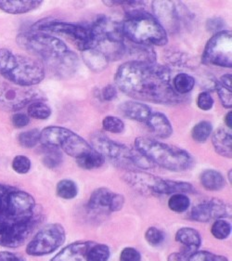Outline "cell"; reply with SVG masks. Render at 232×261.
Segmentation results:
<instances>
[{
  "instance_id": "db71d44e",
  "label": "cell",
  "mask_w": 232,
  "mask_h": 261,
  "mask_svg": "<svg viewBox=\"0 0 232 261\" xmlns=\"http://www.w3.org/2000/svg\"><path fill=\"white\" fill-rule=\"evenodd\" d=\"M229 181L231 182V170H229Z\"/></svg>"
},
{
  "instance_id": "8d00e7d4",
  "label": "cell",
  "mask_w": 232,
  "mask_h": 261,
  "mask_svg": "<svg viewBox=\"0 0 232 261\" xmlns=\"http://www.w3.org/2000/svg\"><path fill=\"white\" fill-rule=\"evenodd\" d=\"M40 138V131L38 129H31V130L21 132L18 137V141L21 146L24 148H33L36 146Z\"/></svg>"
},
{
  "instance_id": "f907efd6",
  "label": "cell",
  "mask_w": 232,
  "mask_h": 261,
  "mask_svg": "<svg viewBox=\"0 0 232 261\" xmlns=\"http://www.w3.org/2000/svg\"><path fill=\"white\" fill-rule=\"evenodd\" d=\"M231 73H226V74L222 75L221 79H220V81H219V83L221 84L222 86H223V87H225L226 89L231 90Z\"/></svg>"
},
{
  "instance_id": "681fc988",
  "label": "cell",
  "mask_w": 232,
  "mask_h": 261,
  "mask_svg": "<svg viewBox=\"0 0 232 261\" xmlns=\"http://www.w3.org/2000/svg\"><path fill=\"white\" fill-rule=\"evenodd\" d=\"M0 261H25V259L14 253L0 252Z\"/></svg>"
},
{
  "instance_id": "c3c4849f",
  "label": "cell",
  "mask_w": 232,
  "mask_h": 261,
  "mask_svg": "<svg viewBox=\"0 0 232 261\" xmlns=\"http://www.w3.org/2000/svg\"><path fill=\"white\" fill-rule=\"evenodd\" d=\"M117 96V89L115 86L109 84L102 89V98L104 100L107 101H111L115 99Z\"/></svg>"
},
{
  "instance_id": "ba28073f",
  "label": "cell",
  "mask_w": 232,
  "mask_h": 261,
  "mask_svg": "<svg viewBox=\"0 0 232 261\" xmlns=\"http://www.w3.org/2000/svg\"><path fill=\"white\" fill-rule=\"evenodd\" d=\"M32 31L41 32L46 34L50 33L65 37L81 51L94 48V43L91 37L90 27L82 24L44 19L37 21L33 25Z\"/></svg>"
},
{
  "instance_id": "4fadbf2b",
  "label": "cell",
  "mask_w": 232,
  "mask_h": 261,
  "mask_svg": "<svg viewBox=\"0 0 232 261\" xmlns=\"http://www.w3.org/2000/svg\"><path fill=\"white\" fill-rule=\"evenodd\" d=\"M153 17L159 23L170 32L180 29L181 21L190 18L188 9L180 2L174 1H154L153 2Z\"/></svg>"
},
{
  "instance_id": "d4e9b609",
  "label": "cell",
  "mask_w": 232,
  "mask_h": 261,
  "mask_svg": "<svg viewBox=\"0 0 232 261\" xmlns=\"http://www.w3.org/2000/svg\"><path fill=\"white\" fill-rule=\"evenodd\" d=\"M176 241L185 246L188 254L191 255L200 246L201 238L198 230L193 228L185 227L176 233Z\"/></svg>"
},
{
  "instance_id": "52a82bcc",
  "label": "cell",
  "mask_w": 232,
  "mask_h": 261,
  "mask_svg": "<svg viewBox=\"0 0 232 261\" xmlns=\"http://www.w3.org/2000/svg\"><path fill=\"white\" fill-rule=\"evenodd\" d=\"M18 45L51 65L69 51L62 39L41 32H23L16 38Z\"/></svg>"
},
{
  "instance_id": "4dcf8cb0",
  "label": "cell",
  "mask_w": 232,
  "mask_h": 261,
  "mask_svg": "<svg viewBox=\"0 0 232 261\" xmlns=\"http://www.w3.org/2000/svg\"><path fill=\"white\" fill-rule=\"evenodd\" d=\"M27 113H28L27 115L31 116L32 118L38 119V120H45V119H48V117L51 115V109L48 105L43 102L42 100H38L29 105Z\"/></svg>"
},
{
  "instance_id": "4316f807",
  "label": "cell",
  "mask_w": 232,
  "mask_h": 261,
  "mask_svg": "<svg viewBox=\"0 0 232 261\" xmlns=\"http://www.w3.org/2000/svg\"><path fill=\"white\" fill-rule=\"evenodd\" d=\"M200 180L202 187L211 192L220 191L226 186V180L223 175L214 169L205 170L200 174Z\"/></svg>"
},
{
  "instance_id": "ac0fdd59",
  "label": "cell",
  "mask_w": 232,
  "mask_h": 261,
  "mask_svg": "<svg viewBox=\"0 0 232 261\" xmlns=\"http://www.w3.org/2000/svg\"><path fill=\"white\" fill-rule=\"evenodd\" d=\"M146 124L153 135L160 139H167L173 134V127L166 115L160 112L152 113Z\"/></svg>"
},
{
  "instance_id": "60d3db41",
  "label": "cell",
  "mask_w": 232,
  "mask_h": 261,
  "mask_svg": "<svg viewBox=\"0 0 232 261\" xmlns=\"http://www.w3.org/2000/svg\"><path fill=\"white\" fill-rule=\"evenodd\" d=\"M32 167L31 160L25 155H17L12 161V168L18 174H26Z\"/></svg>"
},
{
  "instance_id": "30bf717a",
  "label": "cell",
  "mask_w": 232,
  "mask_h": 261,
  "mask_svg": "<svg viewBox=\"0 0 232 261\" xmlns=\"http://www.w3.org/2000/svg\"><path fill=\"white\" fill-rule=\"evenodd\" d=\"M201 63L218 67H232L231 32L222 30L214 34L206 43Z\"/></svg>"
},
{
  "instance_id": "9c48e42d",
  "label": "cell",
  "mask_w": 232,
  "mask_h": 261,
  "mask_svg": "<svg viewBox=\"0 0 232 261\" xmlns=\"http://www.w3.org/2000/svg\"><path fill=\"white\" fill-rule=\"evenodd\" d=\"M42 99V93L37 89L17 86L0 75V109L16 112Z\"/></svg>"
},
{
  "instance_id": "7dc6e473",
  "label": "cell",
  "mask_w": 232,
  "mask_h": 261,
  "mask_svg": "<svg viewBox=\"0 0 232 261\" xmlns=\"http://www.w3.org/2000/svg\"><path fill=\"white\" fill-rule=\"evenodd\" d=\"M224 25H225V21L219 17L209 19L206 22V28L208 29V31L215 32V34L222 31V28L224 27Z\"/></svg>"
},
{
  "instance_id": "d6a6232c",
  "label": "cell",
  "mask_w": 232,
  "mask_h": 261,
  "mask_svg": "<svg viewBox=\"0 0 232 261\" xmlns=\"http://www.w3.org/2000/svg\"><path fill=\"white\" fill-rule=\"evenodd\" d=\"M190 206V200L186 194H173L168 200V207L177 213L187 211Z\"/></svg>"
},
{
  "instance_id": "e0dca14e",
  "label": "cell",
  "mask_w": 232,
  "mask_h": 261,
  "mask_svg": "<svg viewBox=\"0 0 232 261\" xmlns=\"http://www.w3.org/2000/svg\"><path fill=\"white\" fill-rule=\"evenodd\" d=\"M60 148L64 150L69 156L74 157L75 159H78L94 150L88 141L72 130L69 131Z\"/></svg>"
},
{
  "instance_id": "7bdbcfd3",
  "label": "cell",
  "mask_w": 232,
  "mask_h": 261,
  "mask_svg": "<svg viewBox=\"0 0 232 261\" xmlns=\"http://www.w3.org/2000/svg\"><path fill=\"white\" fill-rule=\"evenodd\" d=\"M216 90L219 99L221 100V103L225 108L231 109L232 107V92L231 90L226 89L223 87L219 81H217L216 86Z\"/></svg>"
},
{
  "instance_id": "5b68a950",
  "label": "cell",
  "mask_w": 232,
  "mask_h": 261,
  "mask_svg": "<svg viewBox=\"0 0 232 261\" xmlns=\"http://www.w3.org/2000/svg\"><path fill=\"white\" fill-rule=\"evenodd\" d=\"M135 148L153 165L170 171L182 172L193 166V158L188 151L149 137L137 138Z\"/></svg>"
},
{
  "instance_id": "277c9868",
  "label": "cell",
  "mask_w": 232,
  "mask_h": 261,
  "mask_svg": "<svg viewBox=\"0 0 232 261\" xmlns=\"http://www.w3.org/2000/svg\"><path fill=\"white\" fill-rule=\"evenodd\" d=\"M0 75L17 86L32 88L43 81L46 72L42 63L36 59L0 48Z\"/></svg>"
},
{
  "instance_id": "f5cc1de1",
  "label": "cell",
  "mask_w": 232,
  "mask_h": 261,
  "mask_svg": "<svg viewBox=\"0 0 232 261\" xmlns=\"http://www.w3.org/2000/svg\"><path fill=\"white\" fill-rule=\"evenodd\" d=\"M231 118L232 112H228L226 116H225V124H226V125H227L229 129H231L232 127Z\"/></svg>"
},
{
  "instance_id": "2e32d148",
  "label": "cell",
  "mask_w": 232,
  "mask_h": 261,
  "mask_svg": "<svg viewBox=\"0 0 232 261\" xmlns=\"http://www.w3.org/2000/svg\"><path fill=\"white\" fill-rule=\"evenodd\" d=\"M93 242H75L60 251L50 261H90L89 250Z\"/></svg>"
},
{
  "instance_id": "9a60e30c",
  "label": "cell",
  "mask_w": 232,
  "mask_h": 261,
  "mask_svg": "<svg viewBox=\"0 0 232 261\" xmlns=\"http://www.w3.org/2000/svg\"><path fill=\"white\" fill-rule=\"evenodd\" d=\"M231 216L230 206L219 199L212 198L196 204L190 211V219L199 222L222 220Z\"/></svg>"
},
{
  "instance_id": "d6986e66",
  "label": "cell",
  "mask_w": 232,
  "mask_h": 261,
  "mask_svg": "<svg viewBox=\"0 0 232 261\" xmlns=\"http://www.w3.org/2000/svg\"><path fill=\"white\" fill-rule=\"evenodd\" d=\"M119 109L125 117L137 122H146L152 114L148 105L137 100L125 101L120 105Z\"/></svg>"
},
{
  "instance_id": "603a6c76",
  "label": "cell",
  "mask_w": 232,
  "mask_h": 261,
  "mask_svg": "<svg viewBox=\"0 0 232 261\" xmlns=\"http://www.w3.org/2000/svg\"><path fill=\"white\" fill-rule=\"evenodd\" d=\"M131 58L129 61L141 63H156L157 55L152 47L137 45L126 39V55Z\"/></svg>"
},
{
  "instance_id": "e575fe53",
  "label": "cell",
  "mask_w": 232,
  "mask_h": 261,
  "mask_svg": "<svg viewBox=\"0 0 232 261\" xmlns=\"http://www.w3.org/2000/svg\"><path fill=\"white\" fill-rule=\"evenodd\" d=\"M89 258L90 261H108L111 256L109 246L102 244H93L89 250Z\"/></svg>"
},
{
  "instance_id": "44dd1931",
  "label": "cell",
  "mask_w": 232,
  "mask_h": 261,
  "mask_svg": "<svg viewBox=\"0 0 232 261\" xmlns=\"http://www.w3.org/2000/svg\"><path fill=\"white\" fill-rule=\"evenodd\" d=\"M70 129L63 126H48L40 131L39 141L44 147L59 149Z\"/></svg>"
},
{
  "instance_id": "1f68e13d",
  "label": "cell",
  "mask_w": 232,
  "mask_h": 261,
  "mask_svg": "<svg viewBox=\"0 0 232 261\" xmlns=\"http://www.w3.org/2000/svg\"><path fill=\"white\" fill-rule=\"evenodd\" d=\"M56 193L59 197L63 199H73L76 197L78 188L76 183L71 179H62L59 181L56 188Z\"/></svg>"
},
{
  "instance_id": "f546056e",
  "label": "cell",
  "mask_w": 232,
  "mask_h": 261,
  "mask_svg": "<svg viewBox=\"0 0 232 261\" xmlns=\"http://www.w3.org/2000/svg\"><path fill=\"white\" fill-rule=\"evenodd\" d=\"M212 132H213V125L211 123L206 120L200 121L193 126L191 130V137L193 141L196 142L204 143L208 140Z\"/></svg>"
},
{
  "instance_id": "484cf974",
  "label": "cell",
  "mask_w": 232,
  "mask_h": 261,
  "mask_svg": "<svg viewBox=\"0 0 232 261\" xmlns=\"http://www.w3.org/2000/svg\"><path fill=\"white\" fill-rule=\"evenodd\" d=\"M82 59L89 68L95 72L100 73L104 71L109 65V60L103 53L97 48H90L82 51Z\"/></svg>"
},
{
  "instance_id": "74e56055",
  "label": "cell",
  "mask_w": 232,
  "mask_h": 261,
  "mask_svg": "<svg viewBox=\"0 0 232 261\" xmlns=\"http://www.w3.org/2000/svg\"><path fill=\"white\" fill-rule=\"evenodd\" d=\"M166 58L168 60L169 63L173 64L175 66H180V67H189L190 63H192V61L190 60V57L184 53H180L177 50H167L166 53Z\"/></svg>"
},
{
  "instance_id": "ab89813d",
  "label": "cell",
  "mask_w": 232,
  "mask_h": 261,
  "mask_svg": "<svg viewBox=\"0 0 232 261\" xmlns=\"http://www.w3.org/2000/svg\"><path fill=\"white\" fill-rule=\"evenodd\" d=\"M187 261H229L225 256L213 254L207 251H196L188 256Z\"/></svg>"
},
{
  "instance_id": "ffe728a7",
  "label": "cell",
  "mask_w": 232,
  "mask_h": 261,
  "mask_svg": "<svg viewBox=\"0 0 232 261\" xmlns=\"http://www.w3.org/2000/svg\"><path fill=\"white\" fill-rule=\"evenodd\" d=\"M41 0H0V10L11 14H22L42 5Z\"/></svg>"
},
{
  "instance_id": "f35d334b",
  "label": "cell",
  "mask_w": 232,
  "mask_h": 261,
  "mask_svg": "<svg viewBox=\"0 0 232 261\" xmlns=\"http://www.w3.org/2000/svg\"><path fill=\"white\" fill-rule=\"evenodd\" d=\"M102 126L104 130L108 131L110 133H114V134H119L125 130L124 122L120 118L112 115L106 116L102 121Z\"/></svg>"
},
{
  "instance_id": "7402d4cb",
  "label": "cell",
  "mask_w": 232,
  "mask_h": 261,
  "mask_svg": "<svg viewBox=\"0 0 232 261\" xmlns=\"http://www.w3.org/2000/svg\"><path fill=\"white\" fill-rule=\"evenodd\" d=\"M79 64V59L75 53L69 50L63 57L59 59L57 62L50 66L54 69L56 74L62 77H69L74 75Z\"/></svg>"
},
{
  "instance_id": "7c38bea8",
  "label": "cell",
  "mask_w": 232,
  "mask_h": 261,
  "mask_svg": "<svg viewBox=\"0 0 232 261\" xmlns=\"http://www.w3.org/2000/svg\"><path fill=\"white\" fill-rule=\"evenodd\" d=\"M124 180L137 193L146 196L172 194V180L159 178L150 173L128 171L124 175Z\"/></svg>"
},
{
  "instance_id": "b9f144b4",
  "label": "cell",
  "mask_w": 232,
  "mask_h": 261,
  "mask_svg": "<svg viewBox=\"0 0 232 261\" xmlns=\"http://www.w3.org/2000/svg\"><path fill=\"white\" fill-rule=\"evenodd\" d=\"M145 239L151 246H160L164 240V232L155 227H151L145 232Z\"/></svg>"
},
{
  "instance_id": "cb8c5ba5",
  "label": "cell",
  "mask_w": 232,
  "mask_h": 261,
  "mask_svg": "<svg viewBox=\"0 0 232 261\" xmlns=\"http://www.w3.org/2000/svg\"><path fill=\"white\" fill-rule=\"evenodd\" d=\"M212 142L215 151L223 157L231 158L232 136L225 127H218L213 134Z\"/></svg>"
},
{
  "instance_id": "5bb4252c",
  "label": "cell",
  "mask_w": 232,
  "mask_h": 261,
  "mask_svg": "<svg viewBox=\"0 0 232 261\" xmlns=\"http://www.w3.org/2000/svg\"><path fill=\"white\" fill-rule=\"evenodd\" d=\"M125 204V197L120 193H113L109 189H96L89 201V207L95 213L109 214L120 211Z\"/></svg>"
},
{
  "instance_id": "836d02e7",
  "label": "cell",
  "mask_w": 232,
  "mask_h": 261,
  "mask_svg": "<svg viewBox=\"0 0 232 261\" xmlns=\"http://www.w3.org/2000/svg\"><path fill=\"white\" fill-rule=\"evenodd\" d=\"M45 148V154L43 156L42 162L45 167L48 168H55L59 167L63 162V154L57 148Z\"/></svg>"
},
{
  "instance_id": "7a4b0ae2",
  "label": "cell",
  "mask_w": 232,
  "mask_h": 261,
  "mask_svg": "<svg viewBox=\"0 0 232 261\" xmlns=\"http://www.w3.org/2000/svg\"><path fill=\"white\" fill-rule=\"evenodd\" d=\"M40 220V210L31 194L0 184V246H21Z\"/></svg>"
},
{
  "instance_id": "d590c367",
  "label": "cell",
  "mask_w": 232,
  "mask_h": 261,
  "mask_svg": "<svg viewBox=\"0 0 232 261\" xmlns=\"http://www.w3.org/2000/svg\"><path fill=\"white\" fill-rule=\"evenodd\" d=\"M211 232L216 239L224 240L230 234L231 225L228 223L227 220H216L212 226Z\"/></svg>"
},
{
  "instance_id": "8fae6325",
  "label": "cell",
  "mask_w": 232,
  "mask_h": 261,
  "mask_svg": "<svg viewBox=\"0 0 232 261\" xmlns=\"http://www.w3.org/2000/svg\"><path fill=\"white\" fill-rule=\"evenodd\" d=\"M65 238V230L62 225L58 223L47 225L30 241L26 247V253L35 256L51 254L64 245Z\"/></svg>"
},
{
  "instance_id": "816d5d0a",
  "label": "cell",
  "mask_w": 232,
  "mask_h": 261,
  "mask_svg": "<svg viewBox=\"0 0 232 261\" xmlns=\"http://www.w3.org/2000/svg\"><path fill=\"white\" fill-rule=\"evenodd\" d=\"M186 256L180 253H173L168 257V261H184Z\"/></svg>"
},
{
  "instance_id": "3957f363",
  "label": "cell",
  "mask_w": 232,
  "mask_h": 261,
  "mask_svg": "<svg viewBox=\"0 0 232 261\" xmlns=\"http://www.w3.org/2000/svg\"><path fill=\"white\" fill-rule=\"evenodd\" d=\"M122 29L127 41L137 45L161 47L168 42L164 27L141 7L127 11L126 18L122 21Z\"/></svg>"
},
{
  "instance_id": "8992f818",
  "label": "cell",
  "mask_w": 232,
  "mask_h": 261,
  "mask_svg": "<svg viewBox=\"0 0 232 261\" xmlns=\"http://www.w3.org/2000/svg\"><path fill=\"white\" fill-rule=\"evenodd\" d=\"M90 141V145L96 151L102 156L108 157L117 166L145 170L154 167L153 163L136 149L133 150L122 143L112 141L103 133L96 132L92 134Z\"/></svg>"
},
{
  "instance_id": "83f0119b",
  "label": "cell",
  "mask_w": 232,
  "mask_h": 261,
  "mask_svg": "<svg viewBox=\"0 0 232 261\" xmlns=\"http://www.w3.org/2000/svg\"><path fill=\"white\" fill-rule=\"evenodd\" d=\"M195 83V79L193 76L188 73H180L177 74L173 79L172 87L178 94L183 96L192 91Z\"/></svg>"
},
{
  "instance_id": "6da1fadb",
  "label": "cell",
  "mask_w": 232,
  "mask_h": 261,
  "mask_svg": "<svg viewBox=\"0 0 232 261\" xmlns=\"http://www.w3.org/2000/svg\"><path fill=\"white\" fill-rule=\"evenodd\" d=\"M114 81L123 93L137 100L166 105L183 101L172 87L170 69L157 63L127 61L117 69Z\"/></svg>"
},
{
  "instance_id": "bcb514c9",
  "label": "cell",
  "mask_w": 232,
  "mask_h": 261,
  "mask_svg": "<svg viewBox=\"0 0 232 261\" xmlns=\"http://www.w3.org/2000/svg\"><path fill=\"white\" fill-rule=\"evenodd\" d=\"M11 122H12V125H14L16 128H21V127H24L29 125L30 118L25 114L18 113V114H14L12 115Z\"/></svg>"
},
{
  "instance_id": "f1b7e54d",
  "label": "cell",
  "mask_w": 232,
  "mask_h": 261,
  "mask_svg": "<svg viewBox=\"0 0 232 261\" xmlns=\"http://www.w3.org/2000/svg\"><path fill=\"white\" fill-rule=\"evenodd\" d=\"M75 160L78 167L86 170H92L102 167L105 163V157L102 156L98 151L93 150Z\"/></svg>"
},
{
  "instance_id": "f6af8a7d",
  "label": "cell",
  "mask_w": 232,
  "mask_h": 261,
  "mask_svg": "<svg viewBox=\"0 0 232 261\" xmlns=\"http://www.w3.org/2000/svg\"><path fill=\"white\" fill-rule=\"evenodd\" d=\"M141 255L138 251L132 247H127L122 251L120 261H140Z\"/></svg>"
},
{
  "instance_id": "ee69618b",
  "label": "cell",
  "mask_w": 232,
  "mask_h": 261,
  "mask_svg": "<svg viewBox=\"0 0 232 261\" xmlns=\"http://www.w3.org/2000/svg\"><path fill=\"white\" fill-rule=\"evenodd\" d=\"M215 103L211 94L208 91H202L198 95L197 98V106L202 111H210Z\"/></svg>"
}]
</instances>
